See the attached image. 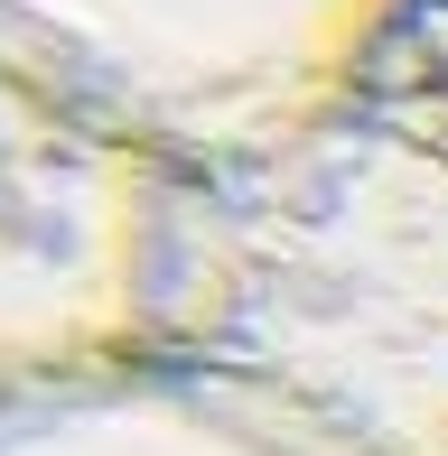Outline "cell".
I'll use <instances>...</instances> for the list:
<instances>
[{"label":"cell","mask_w":448,"mask_h":456,"mask_svg":"<svg viewBox=\"0 0 448 456\" xmlns=\"http://www.w3.org/2000/svg\"><path fill=\"white\" fill-rule=\"evenodd\" d=\"M150 363L309 456H448V0L290 140L178 168Z\"/></svg>","instance_id":"1"},{"label":"cell","mask_w":448,"mask_h":456,"mask_svg":"<svg viewBox=\"0 0 448 456\" xmlns=\"http://www.w3.org/2000/svg\"><path fill=\"white\" fill-rule=\"evenodd\" d=\"M411 0H0V37L56 66L169 168H224L374 75Z\"/></svg>","instance_id":"3"},{"label":"cell","mask_w":448,"mask_h":456,"mask_svg":"<svg viewBox=\"0 0 448 456\" xmlns=\"http://www.w3.org/2000/svg\"><path fill=\"white\" fill-rule=\"evenodd\" d=\"M178 168L0 37V419L150 363Z\"/></svg>","instance_id":"2"},{"label":"cell","mask_w":448,"mask_h":456,"mask_svg":"<svg viewBox=\"0 0 448 456\" xmlns=\"http://www.w3.org/2000/svg\"><path fill=\"white\" fill-rule=\"evenodd\" d=\"M0 456H309L196 372L131 363L85 391H56L0 419Z\"/></svg>","instance_id":"4"}]
</instances>
